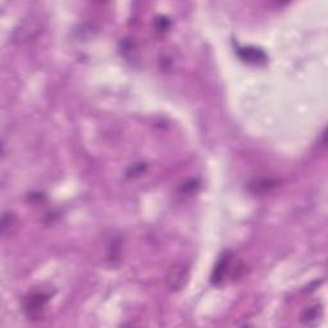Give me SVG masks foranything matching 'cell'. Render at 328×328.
I'll use <instances>...</instances> for the list:
<instances>
[{
    "instance_id": "obj_4",
    "label": "cell",
    "mask_w": 328,
    "mask_h": 328,
    "mask_svg": "<svg viewBox=\"0 0 328 328\" xmlns=\"http://www.w3.org/2000/svg\"><path fill=\"white\" fill-rule=\"evenodd\" d=\"M230 259H231V256L227 254V255H223L222 258H221V260L218 261V264H217L216 269H214V273H213L212 277L213 283L221 282V280H222L223 276H225L226 269H227L228 264H230Z\"/></svg>"
},
{
    "instance_id": "obj_3",
    "label": "cell",
    "mask_w": 328,
    "mask_h": 328,
    "mask_svg": "<svg viewBox=\"0 0 328 328\" xmlns=\"http://www.w3.org/2000/svg\"><path fill=\"white\" fill-rule=\"evenodd\" d=\"M239 54H240V57L244 61L249 62V63H259V62L265 61V55L263 54V52L252 48L240 49V50H239Z\"/></svg>"
},
{
    "instance_id": "obj_2",
    "label": "cell",
    "mask_w": 328,
    "mask_h": 328,
    "mask_svg": "<svg viewBox=\"0 0 328 328\" xmlns=\"http://www.w3.org/2000/svg\"><path fill=\"white\" fill-rule=\"evenodd\" d=\"M46 301H48V298H46L45 295L39 294V295H32L30 299L26 303V313L30 318L32 319H37L41 314V310L44 309L45 307Z\"/></svg>"
},
{
    "instance_id": "obj_5",
    "label": "cell",
    "mask_w": 328,
    "mask_h": 328,
    "mask_svg": "<svg viewBox=\"0 0 328 328\" xmlns=\"http://www.w3.org/2000/svg\"><path fill=\"white\" fill-rule=\"evenodd\" d=\"M318 307H314V308H310V309L307 310V313H305L304 318H303V321H304L305 323H308V325H312V321H317L318 319Z\"/></svg>"
},
{
    "instance_id": "obj_1",
    "label": "cell",
    "mask_w": 328,
    "mask_h": 328,
    "mask_svg": "<svg viewBox=\"0 0 328 328\" xmlns=\"http://www.w3.org/2000/svg\"><path fill=\"white\" fill-rule=\"evenodd\" d=\"M168 286L170 290L178 291L186 285L188 280V268L186 265H176L170 269L168 274Z\"/></svg>"
}]
</instances>
